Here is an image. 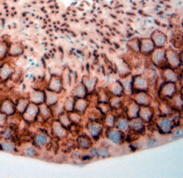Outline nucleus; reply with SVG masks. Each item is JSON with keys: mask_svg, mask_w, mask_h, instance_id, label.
<instances>
[{"mask_svg": "<svg viewBox=\"0 0 183 178\" xmlns=\"http://www.w3.org/2000/svg\"><path fill=\"white\" fill-rule=\"evenodd\" d=\"M85 15H86V14H83V15H84V16H85Z\"/></svg>", "mask_w": 183, "mask_h": 178, "instance_id": "39", "label": "nucleus"}, {"mask_svg": "<svg viewBox=\"0 0 183 178\" xmlns=\"http://www.w3.org/2000/svg\"><path fill=\"white\" fill-rule=\"evenodd\" d=\"M39 112L40 114L42 117L45 118H50L51 114V112L48 106L43 103L40 104V106L39 107Z\"/></svg>", "mask_w": 183, "mask_h": 178, "instance_id": "12", "label": "nucleus"}, {"mask_svg": "<svg viewBox=\"0 0 183 178\" xmlns=\"http://www.w3.org/2000/svg\"><path fill=\"white\" fill-rule=\"evenodd\" d=\"M166 77H167V79L168 80H170V81H173L174 79H175V75L173 74V72H167Z\"/></svg>", "mask_w": 183, "mask_h": 178, "instance_id": "37", "label": "nucleus"}, {"mask_svg": "<svg viewBox=\"0 0 183 178\" xmlns=\"http://www.w3.org/2000/svg\"><path fill=\"white\" fill-rule=\"evenodd\" d=\"M123 85L126 92H129L131 91V82L129 80L125 81L123 82Z\"/></svg>", "mask_w": 183, "mask_h": 178, "instance_id": "35", "label": "nucleus"}, {"mask_svg": "<svg viewBox=\"0 0 183 178\" xmlns=\"http://www.w3.org/2000/svg\"><path fill=\"white\" fill-rule=\"evenodd\" d=\"M159 126L164 132H169L171 129L172 123L168 118H163L159 123Z\"/></svg>", "mask_w": 183, "mask_h": 178, "instance_id": "13", "label": "nucleus"}, {"mask_svg": "<svg viewBox=\"0 0 183 178\" xmlns=\"http://www.w3.org/2000/svg\"><path fill=\"white\" fill-rule=\"evenodd\" d=\"M107 136L109 139L114 143H118L121 139V135L119 130L116 129H111L108 132Z\"/></svg>", "mask_w": 183, "mask_h": 178, "instance_id": "11", "label": "nucleus"}, {"mask_svg": "<svg viewBox=\"0 0 183 178\" xmlns=\"http://www.w3.org/2000/svg\"><path fill=\"white\" fill-rule=\"evenodd\" d=\"M15 146L13 143L10 141H5L1 144V148L6 151H12L14 149Z\"/></svg>", "mask_w": 183, "mask_h": 178, "instance_id": "18", "label": "nucleus"}, {"mask_svg": "<svg viewBox=\"0 0 183 178\" xmlns=\"http://www.w3.org/2000/svg\"><path fill=\"white\" fill-rule=\"evenodd\" d=\"M86 102L82 100H80L77 102L76 104V109L79 112H83L86 108Z\"/></svg>", "mask_w": 183, "mask_h": 178, "instance_id": "27", "label": "nucleus"}, {"mask_svg": "<svg viewBox=\"0 0 183 178\" xmlns=\"http://www.w3.org/2000/svg\"><path fill=\"white\" fill-rule=\"evenodd\" d=\"M75 95L79 98H81L84 97L85 95V91H84V87L83 86H79L75 91Z\"/></svg>", "mask_w": 183, "mask_h": 178, "instance_id": "28", "label": "nucleus"}, {"mask_svg": "<svg viewBox=\"0 0 183 178\" xmlns=\"http://www.w3.org/2000/svg\"><path fill=\"white\" fill-rule=\"evenodd\" d=\"M163 93L165 95L171 96L172 94H174L175 92V86L173 84H167L163 88Z\"/></svg>", "mask_w": 183, "mask_h": 178, "instance_id": "16", "label": "nucleus"}, {"mask_svg": "<svg viewBox=\"0 0 183 178\" xmlns=\"http://www.w3.org/2000/svg\"><path fill=\"white\" fill-rule=\"evenodd\" d=\"M148 98L147 97V96L145 94H141L137 95V101L138 102V103L141 104H147V103H148Z\"/></svg>", "mask_w": 183, "mask_h": 178, "instance_id": "22", "label": "nucleus"}, {"mask_svg": "<svg viewBox=\"0 0 183 178\" xmlns=\"http://www.w3.org/2000/svg\"><path fill=\"white\" fill-rule=\"evenodd\" d=\"M25 154L28 157H34L36 154V150L33 146H28L25 149Z\"/></svg>", "mask_w": 183, "mask_h": 178, "instance_id": "21", "label": "nucleus"}, {"mask_svg": "<svg viewBox=\"0 0 183 178\" xmlns=\"http://www.w3.org/2000/svg\"><path fill=\"white\" fill-rule=\"evenodd\" d=\"M13 69L8 63H4L0 66V79L6 80L13 74Z\"/></svg>", "mask_w": 183, "mask_h": 178, "instance_id": "4", "label": "nucleus"}, {"mask_svg": "<svg viewBox=\"0 0 183 178\" xmlns=\"http://www.w3.org/2000/svg\"><path fill=\"white\" fill-rule=\"evenodd\" d=\"M74 105V103H73V100L71 98H68L65 101V104H64V107L65 109L68 110V111H71L73 110V107Z\"/></svg>", "mask_w": 183, "mask_h": 178, "instance_id": "25", "label": "nucleus"}, {"mask_svg": "<svg viewBox=\"0 0 183 178\" xmlns=\"http://www.w3.org/2000/svg\"><path fill=\"white\" fill-rule=\"evenodd\" d=\"M38 113L39 107H37V104L30 103L25 110V112L23 114V118L25 121L32 122L35 120Z\"/></svg>", "mask_w": 183, "mask_h": 178, "instance_id": "1", "label": "nucleus"}, {"mask_svg": "<svg viewBox=\"0 0 183 178\" xmlns=\"http://www.w3.org/2000/svg\"><path fill=\"white\" fill-rule=\"evenodd\" d=\"M30 103L29 99L28 98H20L18 100L15 106V110L18 113L23 114L25 112V110Z\"/></svg>", "mask_w": 183, "mask_h": 178, "instance_id": "6", "label": "nucleus"}, {"mask_svg": "<svg viewBox=\"0 0 183 178\" xmlns=\"http://www.w3.org/2000/svg\"><path fill=\"white\" fill-rule=\"evenodd\" d=\"M112 91L113 92V94H116V95H119L123 91V87L121 85H120L119 84L113 85V88H112Z\"/></svg>", "mask_w": 183, "mask_h": 178, "instance_id": "30", "label": "nucleus"}, {"mask_svg": "<svg viewBox=\"0 0 183 178\" xmlns=\"http://www.w3.org/2000/svg\"><path fill=\"white\" fill-rule=\"evenodd\" d=\"M135 85H136V87H137V88H145V87H146L147 86V82L144 79V78H139L137 79H136L135 81Z\"/></svg>", "mask_w": 183, "mask_h": 178, "instance_id": "26", "label": "nucleus"}, {"mask_svg": "<svg viewBox=\"0 0 183 178\" xmlns=\"http://www.w3.org/2000/svg\"><path fill=\"white\" fill-rule=\"evenodd\" d=\"M88 130L90 133L93 136L95 137L99 135V134L100 133L101 131V126L96 123H93L89 126Z\"/></svg>", "mask_w": 183, "mask_h": 178, "instance_id": "14", "label": "nucleus"}, {"mask_svg": "<svg viewBox=\"0 0 183 178\" xmlns=\"http://www.w3.org/2000/svg\"><path fill=\"white\" fill-rule=\"evenodd\" d=\"M60 123L62 124V126L64 127H68L70 124V121L69 120V118L68 117L67 115H62L59 118Z\"/></svg>", "mask_w": 183, "mask_h": 178, "instance_id": "24", "label": "nucleus"}, {"mask_svg": "<svg viewBox=\"0 0 183 178\" xmlns=\"http://www.w3.org/2000/svg\"><path fill=\"white\" fill-rule=\"evenodd\" d=\"M79 144L81 147L83 148H87L89 146V142L88 140L83 138V139H80L79 140Z\"/></svg>", "mask_w": 183, "mask_h": 178, "instance_id": "31", "label": "nucleus"}, {"mask_svg": "<svg viewBox=\"0 0 183 178\" xmlns=\"http://www.w3.org/2000/svg\"><path fill=\"white\" fill-rule=\"evenodd\" d=\"M105 122L108 126H112L114 123V120L113 117L112 115H109L108 117H107Z\"/></svg>", "mask_w": 183, "mask_h": 178, "instance_id": "32", "label": "nucleus"}, {"mask_svg": "<svg viewBox=\"0 0 183 178\" xmlns=\"http://www.w3.org/2000/svg\"><path fill=\"white\" fill-rule=\"evenodd\" d=\"M12 136V132L9 128H6L2 132V137L5 139H10Z\"/></svg>", "mask_w": 183, "mask_h": 178, "instance_id": "29", "label": "nucleus"}, {"mask_svg": "<svg viewBox=\"0 0 183 178\" xmlns=\"http://www.w3.org/2000/svg\"><path fill=\"white\" fill-rule=\"evenodd\" d=\"M99 154H100V155H101L102 157H107V155H108V154H108V151H107V149H106V148H102V149L100 151Z\"/></svg>", "mask_w": 183, "mask_h": 178, "instance_id": "36", "label": "nucleus"}, {"mask_svg": "<svg viewBox=\"0 0 183 178\" xmlns=\"http://www.w3.org/2000/svg\"><path fill=\"white\" fill-rule=\"evenodd\" d=\"M131 126L136 131L141 130L144 127L142 121L140 119H136L133 120L131 123Z\"/></svg>", "mask_w": 183, "mask_h": 178, "instance_id": "17", "label": "nucleus"}, {"mask_svg": "<svg viewBox=\"0 0 183 178\" xmlns=\"http://www.w3.org/2000/svg\"><path fill=\"white\" fill-rule=\"evenodd\" d=\"M34 142L37 146H43L48 142V137L43 133H39L34 138Z\"/></svg>", "mask_w": 183, "mask_h": 178, "instance_id": "10", "label": "nucleus"}, {"mask_svg": "<svg viewBox=\"0 0 183 178\" xmlns=\"http://www.w3.org/2000/svg\"><path fill=\"white\" fill-rule=\"evenodd\" d=\"M129 124L128 121L125 119H122L119 120L117 123V127L119 129L122 130H125L128 128Z\"/></svg>", "mask_w": 183, "mask_h": 178, "instance_id": "23", "label": "nucleus"}, {"mask_svg": "<svg viewBox=\"0 0 183 178\" xmlns=\"http://www.w3.org/2000/svg\"><path fill=\"white\" fill-rule=\"evenodd\" d=\"M62 88V81L61 79L58 78L54 76L51 78L50 84H49V89L54 92H59Z\"/></svg>", "mask_w": 183, "mask_h": 178, "instance_id": "5", "label": "nucleus"}, {"mask_svg": "<svg viewBox=\"0 0 183 178\" xmlns=\"http://www.w3.org/2000/svg\"><path fill=\"white\" fill-rule=\"evenodd\" d=\"M7 118V115L2 112H0V126H3Z\"/></svg>", "mask_w": 183, "mask_h": 178, "instance_id": "33", "label": "nucleus"}, {"mask_svg": "<svg viewBox=\"0 0 183 178\" xmlns=\"http://www.w3.org/2000/svg\"><path fill=\"white\" fill-rule=\"evenodd\" d=\"M8 47L5 41H0V60L3 59L8 52Z\"/></svg>", "mask_w": 183, "mask_h": 178, "instance_id": "15", "label": "nucleus"}, {"mask_svg": "<svg viewBox=\"0 0 183 178\" xmlns=\"http://www.w3.org/2000/svg\"><path fill=\"white\" fill-rule=\"evenodd\" d=\"M53 131L55 134L59 137H63L66 135V130L60 123L56 122L53 125Z\"/></svg>", "mask_w": 183, "mask_h": 178, "instance_id": "9", "label": "nucleus"}, {"mask_svg": "<svg viewBox=\"0 0 183 178\" xmlns=\"http://www.w3.org/2000/svg\"><path fill=\"white\" fill-rule=\"evenodd\" d=\"M85 84L88 89H90L94 84V80L92 79H87L85 81Z\"/></svg>", "mask_w": 183, "mask_h": 178, "instance_id": "34", "label": "nucleus"}, {"mask_svg": "<svg viewBox=\"0 0 183 178\" xmlns=\"http://www.w3.org/2000/svg\"><path fill=\"white\" fill-rule=\"evenodd\" d=\"M139 107L135 105L132 104L128 110V114L130 115L131 118H136V116L137 115V114L139 112Z\"/></svg>", "mask_w": 183, "mask_h": 178, "instance_id": "19", "label": "nucleus"}, {"mask_svg": "<svg viewBox=\"0 0 183 178\" xmlns=\"http://www.w3.org/2000/svg\"><path fill=\"white\" fill-rule=\"evenodd\" d=\"M141 118H142L144 120H145L146 121H148L150 119L151 116V111L146 107L144 108L141 110Z\"/></svg>", "mask_w": 183, "mask_h": 178, "instance_id": "20", "label": "nucleus"}, {"mask_svg": "<svg viewBox=\"0 0 183 178\" xmlns=\"http://www.w3.org/2000/svg\"><path fill=\"white\" fill-rule=\"evenodd\" d=\"M29 99L31 103L37 105L41 104L45 101V94L41 91H34L29 94Z\"/></svg>", "mask_w": 183, "mask_h": 178, "instance_id": "3", "label": "nucleus"}, {"mask_svg": "<svg viewBox=\"0 0 183 178\" xmlns=\"http://www.w3.org/2000/svg\"><path fill=\"white\" fill-rule=\"evenodd\" d=\"M15 106L14 103L9 100H5L0 106V112L6 115H12L15 112Z\"/></svg>", "mask_w": 183, "mask_h": 178, "instance_id": "2", "label": "nucleus"}, {"mask_svg": "<svg viewBox=\"0 0 183 178\" xmlns=\"http://www.w3.org/2000/svg\"><path fill=\"white\" fill-rule=\"evenodd\" d=\"M8 53L11 56H18L23 53V48L19 43H13L11 44Z\"/></svg>", "mask_w": 183, "mask_h": 178, "instance_id": "7", "label": "nucleus"}, {"mask_svg": "<svg viewBox=\"0 0 183 178\" xmlns=\"http://www.w3.org/2000/svg\"><path fill=\"white\" fill-rule=\"evenodd\" d=\"M90 152H91V154H92L93 155H95L98 154V150L95 148H93L92 149L91 151H90Z\"/></svg>", "mask_w": 183, "mask_h": 178, "instance_id": "38", "label": "nucleus"}, {"mask_svg": "<svg viewBox=\"0 0 183 178\" xmlns=\"http://www.w3.org/2000/svg\"><path fill=\"white\" fill-rule=\"evenodd\" d=\"M45 101L47 105L52 106L55 104L57 101V96L56 92L48 91L45 94Z\"/></svg>", "mask_w": 183, "mask_h": 178, "instance_id": "8", "label": "nucleus"}]
</instances>
